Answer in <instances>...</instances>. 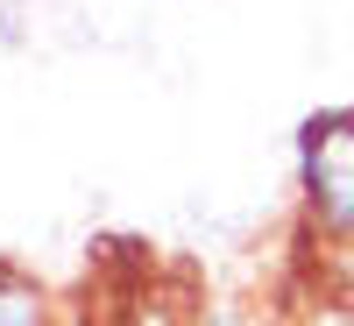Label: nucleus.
<instances>
[{"label":"nucleus","mask_w":354,"mask_h":326,"mask_svg":"<svg viewBox=\"0 0 354 326\" xmlns=\"http://www.w3.org/2000/svg\"><path fill=\"white\" fill-rule=\"evenodd\" d=\"M198 326H277V312L241 305V298H213V305H198Z\"/></svg>","instance_id":"nucleus-5"},{"label":"nucleus","mask_w":354,"mask_h":326,"mask_svg":"<svg viewBox=\"0 0 354 326\" xmlns=\"http://www.w3.org/2000/svg\"><path fill=\"white\" fill-rule=\"evenodd\" d=\"M121 326H198V305H177L163 291H135L121 305Z\"/></svg>","instance_id":"nucleus-4"},{"label":"nucleus","mask_w":354,"mask_h":326,"mask_svg":"<svg viewBox=\"0 0 354 326\" xmlns=\"http://www.w3.org/2000/svg\"><path fill=\"white\" fill-rule=\"evenodd\" d=\"M0 326H57V305L50 291L21 270V262L0 255Z\"/></svg>","instance_id":"nucleus-2"},{"label":"nucleus","mask_w":354,"mask_h":326,"mask_svg":"<svg viewBox=\"0 0 354 326\" xmlns=\"http://www.w3.org/2000/svg\"><path fill=\"white\" fill-rule=\"evenodd\" d=\"M277 326H354V298H340V291L319 277L312 291H298V298L277 312Z\"/></svg>","instance_id":"nucleus-3"},{"label":"nucleus","mask_w":354,"mask_h":326,"mask_svg":"<svg viewBox=\"0 0 354 326\" xmlns=\"http://www.w3.org/2000/svg\"><path fill=\"white\" fill-rule=\"evenodd\" d=\"M290 185H298V220L319 242V255L354 248V100L319 107L298 121Z\"/></svg>","instance_id":"nucleus-1"}]
</instances>
